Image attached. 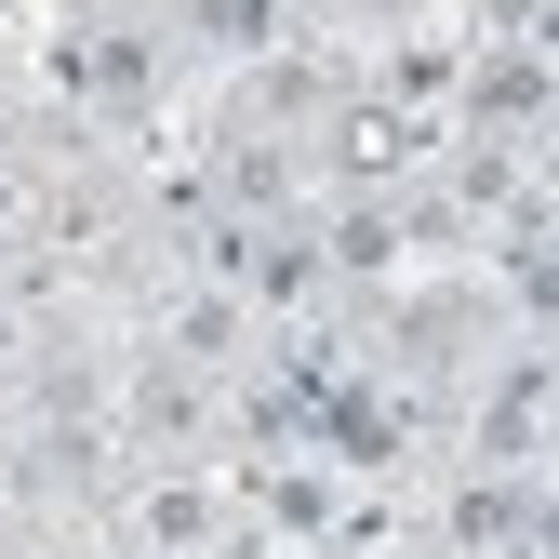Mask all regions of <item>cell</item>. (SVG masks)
Here are the masks:
<instances>
[{
  "mask_svg": "<svg viewBox=\"0 0 559 559\" xmlns=\"http://www.w3.org/2000/svg\"><path fill=\"white\" fill-rule=\"evenodd\" d=\"M413 160H427V120H413V107H346L333 120V174L360 187V200H386Z\"/></svg>",
  "mask_w": 559,
  "mask_h": 559,
  "instance_id": "cell-1",
  "label": "cell"
},
{
  "mask_svg": "<svg viewBox=\"0 0 559 559\" xmlns=\"http://www.w3.org/2000/svg\"><path fill=\"white\" fill-rule=\"evenodd\" d=\"M133 533H147L160 559H200V533H214V493H200V479H160V493L133 507Z\"/></svg>",
  "mask_w": 559,
  "mask_h": 559,
  "instance_id": "cell-2",
  "label": "cell"
},
{
  "mask_svg": "<svg viewBox=\"0 0 559 559\" xmlns=\"http://www.w3.org/2000/svg\"><path fill=\"white\" fill-rule=\"evenodd\" d=\"M533 107H546V67H533V53H493V67H479V120H493V133L533 120Z\"/></svg>",
  "mask_w": 559,
  "mask_h": 559,
  "instance_id": "cell-3",
  "label": "cell"
},
{
  "mask_svg": "<svg viewBox=\"0 0 559 559\" xmlns=\"http://www.w3.org/2000/svg\"><path fill=\"white\" fill-rule=\"evenodd\" d=\"M0 227H14V174H0Z\"/></svg>",
  "mask_w": 559,
  "mask_h": 559,
  "instance_id": "cell-4",
  "label": "cell"
},
{
  "mask_svg": "<svg viewBox=\"0 0 559 559\" xmlns=\"http://www.w3.org/2000/svg\"><path fill=\"white\" fill-rule=\"evenodd\" d=\"M493 559H533V546H493Z\"/></svg>",
  "mask_w": 559,
  "mask_h": 559,
  "instance_id": "cell-5",
  "label": "cell"
},
{
  "mask_svg": "<svg viewBox=\"0 0 559 559\" xmlns=\"http://www.w3.org/2000/svg\"><path fill=\"white\" fill-rule=\"evenodd\" d=\"M0 346H14V320H0Z\"/></svg>",
  "mask_w": 559,
  "mask_h": 559,
  "instance_id": "cell-6",
  "label": "cell"
}]
</instances>
